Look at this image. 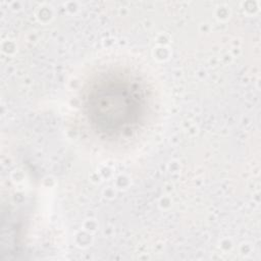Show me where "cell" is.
<instances>
[{"label":"cell","mask_w":261,"mask_h":261,"mask_svg":"<svg viewBox=\"0 0 261 261\" xmlns=\"http://www.w3.org/2000/svg\"><path fill=\"white\" fill-rule=\"evenodd\" d=\"M143 98L137 86L120 79H107L88 93L85 108L92 125L106 135L128 130L142 113Z\"/></svg>","instance_id":"6da1fadb"}]
</instances>
